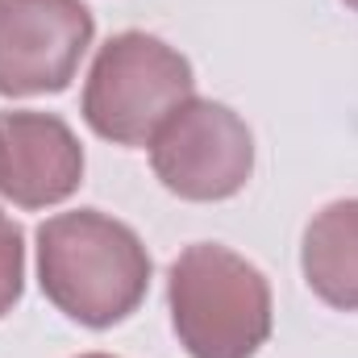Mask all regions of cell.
Segmentation results:
<instances>
[{"label": "cell", "instance_id": "cell-1", "mask_svg": "<svg viewBox=\"0 0 358 358\" xmlns=\"http://www.w3.org/2000/svg\"><path fill=\"white\" fill-rule=\"evenodd\" d=\"M38 283L71 321L108 329L146 300L150 255L129 225L100 208L59 213L38 225Z\"/></svg>", "mask_w": 358, "mask_h": 358}, {"label": "cell", "instance_id": "cell-2", "mask_svg": "<svg viewBox=\"0 0 358 358\" xmlns=\"http://www.w3.org/2000/svg\"><path fill=\"white\" fill-rule=\"evenodd\" d=\"M171 325L192 358H255L271 338L263 271L217 242H196L171 263Z\"/></svg>", "mask_w": 358, "mask_h": 358}, {"label": "cell", "instance_id": "cell-3", "mask_svg": "<svg viewBox=\"0 0 358 358\" xmlns=\"http://www.w3.org/2000/svg\"><path fill=\"white\" fill-rule=\"evenodd\" d=\"M192 63L155 34L125 29L96 50L84 88V121L117 146H150L159 125L192 100Z\"/></svg>", "mask_w": 358, "mask_h": 358}, {"label": "cell", "instance_id": "cell-4", "mask_svg": "<svg viewBox=\"0 0 358 358\" xmlns=\"http://www.w3.org/2000/svg\"><path fill=\"white\" fill-rule=\"evenodd\" d=\"M150 167L179 200H229L255 171V138L234 108L192 96L150 138Z\"/></svg>", "mask_w": 358, "mask_h": 358}, {"label": "cell", "instance_id": "cell-5", "mask_svg": "<svg viewBox=\"0 0 358 358\" xmlns=\"http://www.w3.org/2000/svg\"><path fill=\"white\" fill-rule=\"evenodd\" d=\"M92 34L96 21L84 0H0V96L63 92Z\"/></svg>", "mask_w": 358, "mask_h": 358}, {"label": "cell", "instance_id": "cell-6", "mask_svg": "<svg viewBox=\"0 0 358 358\" xmlns=\"http://www.w3.org/2000/svg\"><path fill=\"white\" fill-rule=\"evenodd\" d=\"M84 183V146L55 113H0V196L17 208L63 204Z\"/></svg>", "mask_w": 358, "mask_h": 358}, {"label": "cell", "instance_id": "cell-7", "mask_svg": "<svg viewBox=\"0 0 358 358\" xmlns=\"http://www.w3.org/2000/svg\"><path fill=\"white\" fill-rule=\"evenodd\" d=\"M300 263L329 308L358 313V200H338L308 221Z\"/></svg>", "mask_w": 358, "mask_h": 358}, {"label": "cell", "instance_id": "cell-8", "mask_svg": "<svg viewBox=\"0 0 358 358\" xmlns=\"http://www.w3.org/2000/svg\"><path fill=\"white\" fill-rule=\"evenodd\" d=\"M25 287V238L21 225L0 213V317L13 313Z\"/></svg>", "mask_w": 358, "mask_h": 358}, {"label": "cell", "instance_id": "cell-9", "mask_svg": "<svg viewBox=\"0 0 358 358\" xmlns=\"http://www.w3.org/2000/svg\"><path fill=\"white\" fill-rule=\"evenodd\" d=\"M80 358H113V355H80Z\"/></svg>", "mask_w": 358, "mask_h": 358}, {"label": "cell", "instance_id": "cell-10", "mask_svg": "<svg viewBox=\"0 0 358 358\" xmlns=\"http://www.w3.org/2000/svg\"><path fill=\"white\" fill-rule=\"evenodd\" d=\"M346 4H350V8H355V13H358V0H346Z\"/></svg>", "mask_w": 358, "mask_h": 358}]
</instances>
